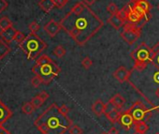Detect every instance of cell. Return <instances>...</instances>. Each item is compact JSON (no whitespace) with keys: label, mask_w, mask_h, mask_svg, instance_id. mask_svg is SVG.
<instances>
[{"label":"cell","mask_w":159,"mask_h":134,"mask_svg":"<svg viewBox=\"0 0 159 134\" xmlns=\"http://www.w3.org/2000/svg\"><path fill=\"white\" fill-rule=\"evenodd\" d=\"M59 24L79 46L85 45L104 25L98 15L84 1L76 3Z\"/></svg>","instance_id":"1"},{"label":"cell","mask_w":159,"mask_h":134,"mask_svg":"<svg viewBox=\"0 0 159 134\" xmlns=\"http://www.w3.org/2000/svg\"><path fill=\"white\" fill-rule=\"evenodd\" d=\"M41 134H65L73 125L68 114L56 103H52L34 122Z\"/></svg>","instance_id":"2"},{"label":"cell","mask_w":159,"mask_h":134,"mask_svg":"<svg viewBox=\"0 0 159 134\" xmlns=\"http://www.w3.org/2000/svg\"><path fill=\"white\" fill-rule=\"evenodd\" d=\"M32 72L42 79L43 85H48L59 75L61 68L50 56L42 54L37 59L36 64L33 66Z\"/></svg>","instance_id":"3"},{"label":"cell","mask_w":159,"mask_h":134,"mask_svg":"<svg viewBox=\"0 0 159 134\" xmlns=\"http://www.w3.org/2000/svg\"><path fill=\"white\" fill-rule=\"evenodd\" d=\"M19 47L27 55L29 60H35L47 48V43L36 33H30L19 44Z\"/></svg>","instance_id":"4"},{"label":"cell","mask_w":159,"mask_h":134,"mask_svg":"<svg viewBox=\"0 0 159 134\" xmlns=\"http://www.w3.org/2000/svg\"><path fill=\"white\" fill-rule=\"evenodd\" d=\"M130 56L134 61L133 70L143 72L152 63V49L145 42H142L130 53Z\"/></svg>","instance_id":"5"},{"label":"cell","mask_w":159,"mask_h":134,"mask_svg":"<svg viewBox=\"0 0 159 134\" xmlns=\"http://www.w3.org/2000/svg\"><path fill=\"white\" fill-rule=\"evenodd\" d=\"M152 110L153 109H148L141 101H136L128 109L135 123L140 121H149V119L152 115Z\"/></svg>","instance_id":"6"},{"label":"cell","mask_w":159,"mask_h":134,"mask_svg":"<svg viewBox=\"0 0 159 134\" xmlns=\"http://www.w3.org/2000/svg\"><path fill=\"white\" fill-rule=\"evenodd\" d=\"M141 25L126 22L123 26V31L121 32L120 36L129 45H133L141 35Z\"/></svg>","instance_id":"7"},{"label":"cell","mask_w":159,"mask_h":134,"mask_svg":"<svg viewBox=\"0 0 159 134\" xmlns=\"http://www.w3.org/2000/svg\"><path fill=\"white\" fill-rule=\"evenodd\" d=\"M117 123H119L125 130H129L132 127H134L135 121H134L130 112L128 110H125L124 112H121Z\"/></svg>","instance_id":"8"},{"label":"cell","mask_w":159,"mask_h":134,"mask_svg":"<svg viewBox=\"0 0 159 134\" xmlns=\"http://www.w3.org/2000/svg\"><path fill=\"white\" fill-rule=\"evenodd\" d=\"M131 71H128L125 67L124 66H121L119 68L112 73L113 77L121 84L123 83H125L129 80L130 76H131Z\"/></svg>","instance_id":"9"},{"label":"cell","mask_w":159,"mask_h":134,"mask_svg":"<svg viewBox=\"0 0 159 134\" xmlns=\"http://www.w3.org/2000/svg\"><path fill=\"white\" fill-rule=\"evenodd\" d=\"M130 3L137 7L139 10H140L144 15H145V21H149L150 19V10H151V5L147 1V0H131Z\"/></svg>","instance_id":"10"},{"label":"cell","mask_w":159,"mask_h":134,"mask_svg":"<svg viewBox=\"0 0 159 134\" xmlns=\"http://www.w3.org/2000/svg\"><path fill=\"white\" fill-rule=\"evenodd\" d=\"M121 112L119 109H117L116 107L112 106L111 104L108 103L106 105V110H105V115L107 117V119L111 123V124H115L118 121L119 115H120Z\"/></svg>","instance_id":"11"},{"label":"cell","mask_w":159,"mask_h":134,"mask_svg":"<svg viewBox=\"0 0 159 134\" xmlns=\"http://www.w3.org/2000/svg\"><path fill=\"white\" fill-rule=\"evenodd\" d=\"M61 25L59 23H57L56 21L54 20H50L45 25H44V30L45 32L51 37V38H54L57 33L61 30Z\"/></svg>","instance_id":"12"},{"label":"cell","mask_w":159,"mask_h":134,"mask_svg":"<svg viewBox=\"0 0 159 134\" xmlns=\"http://www.w3.org/2000/svg\"><path fill=\"white\" fill-rule=\"evenodd\" d=\"M11 116L12 112L0 99V127H2Z\"/></svg>","instance_id":"13"},{"label":"cell","mask_w":159,"mask_h":134,"mask_svg":"<svg viewBox=\"0 0 159 134\" xmlns=\"http://www.w3.org/2000/svg\"><path fill=\"white\" fill-rule=\"evenodd\" d=\"M16 33H17V30L15 28L10 27L8 29L0 31V38H1V39L4 40L5 42L10 43L12 40H14V38H15Z\"/></svg>","instance_id":"14"},{"label":"cell","mask_w":159,"mask_h":134,"mask_svg":"<svg viewBox=\"0 0 159 134\" xmlns=\"http://www.w3.org/2000/svg\"><path fill=\"white\" fill-rule=\"evenodd\" d=\"M106 105L101 99H97L93 105H92V112L97 115V116H101L102 114L105 113L106 110Z\"/></svg>","instance_id":"15"},{"label":"cell","mask_w":159,"mask_h":134,"mask_svg":"<svg viewBox=\"0 0 159 134\" xmlns=\"http://www.w3.org/2000/svg\"><path fill=\"white\" fill-rule=\"evenodd\" d=\"M108 23L116 30H120L121 27H123L125 24V21H123L120 16L118 14H114V15H111V17L108 19Z\"/></svg>","instance_id":"16"},{"label":"cell","mask_w":159,"mask_h":134,"mask_svg":"<svg viewBox=\"0 0 159 134\" xmlns=\"http://www.w3.org/2000/svg\"><path fill=\"white\" fill-rule=\"evenodd\" d=\"M109 103L111 104L112 106L116 107L117 109L121 110V109L125 106V99L121 94L117 93V94H115V95L110 99Z\"/></svg>","instance_id":"17"},{"label":"cell","mask_w":159,"mask_h":134,"mask_svg":"<svg viewBox=\"0 0 159 134\" xmlns=\"http://www.w3.org/2000/svg\"><path fill=\"white\" fill-rule=\"evenodd\" d=\"M152 65L159 71V42L153 45L152 48Z\"/></svg>","instance_id":"18"},{"label":"cell","mask_w":159,"mask_h":134,"mask_svg":"<svg viewBox=\"0 0 159 134\" xmlns=\"http://www.w3.org/2000/svg\"><path fill=\"white\" fill-rule=\"evenodd\" d=\"M149 129V126L146 121L136 122L134 124V134H146Z\"/></svg>","instance_id":"19"},{"label":"cell","mask_w":159,"mask_h":134,"mask_svg":"<svg viewBox=\"0 0 159 134\" xmlns=\"http://www.w3.org/2000/svg\"><path fill=\"white\" fill-rule=\"evenodd\" d=\"M39 6L43 12H45L47 13L50 12L55 7L53 0H40L39 3Z\"/></svg>","instance_id":"20"},{"label":"cell","mask_w":159,"mask_h":134,"mask_svg":"<svg viewBox=\"0 0 159 134\" xmlns=\"http://www.w3.org/2000/svg\"><path fill=\"white\" fill-rule=\"evenodd\" d=\"M11 53V47L7 42L0 39V60L5 58Z\"/></svg>","instance_id":"21"},{"label":"cell","mask_w":159,"mask_h":134,"mask_svg":"<svg viewBox=\"0 0 159 134\" xmlns=\"http://www.w3.org/2000/svg\"><path fill=\"white\" fill-rule=\"evenodd\" d=\"M10 27H12V23L7 16H3L2 18H0V29L5 30Z\"/></svg>","instance_id":"22"},{"label":"cell","mask_w":159,"mask_h":134,"mask_svg":"<svg viewBox=\"0 0 159 134\" xmlns=\"http://www.w3.org/2000/svg\"><path fill=\"white\" fill-rule=\"evenodd\" d=\"M30 102H31L32 105L35 107V109H39V107H41V106L43 105V103L45 102V100H44L39 95H37V96H35V97L31 99Z\"/></svg>","instance_id":"23"},{"label":"cell","mask_w":159,"mask_h":134,"mask_svg":"<svg viewBox=\"0 0 159 134\" xmlns=\"http://www.w3.org/2000/svg\"><path fill=\"white\" fill-rule=\"evenodd\" d=\"M35 110H36V109H35V107L32 105L31 102H26V103H25V104L22 106V112H23L24 113H25V114H31V113H34Z\"/></svg>","instance_id":"24"},{"label":"cell","mask_w":159,"mask_h":134,"mask_svg":"<svg viewBox=\"0 0 159 134\" xmlns=\"http://www.w3.org/2000/svg\"><path fill=\"white\" fill-rule=\"evenodd\" d=\"M66 49L62 46V45H57L54 50H53V53L56 57L58 58H62L65 54H66Z\"/></svg>","instance_id":"25"},{"label":"cell","mask_w":159,"mask_h":134,"mask_svg":"<svg viewBox=\"0 0 159 134\" xmlns=\"http://www.w3.org/2000/svg\"><path fill=\"white\" fill-rule=\"evenodd\" d=\"M107 12L111 14V15H114L117 14L119 12V9L117 7V5L113 2H111L108 6H107Z\"/></svg>","instance_id":"26"},{"label":"cell","mask_w":159,"mask_h":134,"mask_svg":"<svg viewBox=\"0 0 159 134\" xmlns=\"http://www.w3.org/2000/svg\"><path fill=\"white\" fill-rule=\"evenodd\" d=\"M93 65V61L89 56H85L83 60H82V66L85 70H89L91 68V66Z\"/></svg>","instance_id":"27"},{"label":"cell","mask_w":159,"mask_h":134,"mask_svg":"<svg viewBox=\"0 0 159 134\" xmlns=\"http://www.w3.org/2000/svg\"><path fill=\"white\" fill-rule=\"evenodd\" d=\"M68 132H69V134H83L84 133L83 129L77 125H72L70 127Z\"/></svg>","instance_id":"28"},{"label":"cell","mask_w":159,"mask_h":134,"mask_svg":"<svg viewBox=\"0 0 159 134\" xmlns=\"http://www.w3.org/2000/svg\"><path fill=\"white\" fill-rule=\"evenodd\" d=\"M117 14L120 16V18H121L123 21H125V22L126 23V22H127V6L125 5L121 11L118 12Z\"/></svg>","instance_id":"29"},{"label":"cell","mask_w":159,"mask_h":134,"mask_svg":"<svg viewBox=\"0 0 159 134\" xmlns=\"http://www.w3.org/2000/svg\"><path fill=\"white\" fill-rule=\"evenodd\" d=\"M41 84H43L42 79H41L40 77H39V76H37V75H35V76L32 78V80H31V85H32L34 87H39Z\"/></svg>","instance_id":"30"},{"label":"cell","mask_w":159,"mask_h":134,"mask_svg":"<svg viewBox=\"0 0 159 134\" xmlns=\"http://www.w3.org/2000/svg\"><path fill=\"white\" fill-rule=\"evenodd\" d=\"M29 30L31 31V33H37L39 30V28H40V26H39V25L37 23V22H32V23H30V25H29Z\"/></svg>","instance_id":"31"},{"label":"cell","mask_w":159,"mask_h":134,"mask_svg":"<svg viewBox=\"0 0 159 134\" xmlns=\"http://www.w3.org/2000/svg\"><path fill=\"white\" fill-rule=\"evenodd\" d=\"M53 2H54V5L57 9H63L66 3L68 2V0H53Z\"/></svg>","instance_id":"32"},{"label":"cell","mask_w":159,"mask_h":134,"mask_svg":"<svg viewBox=\"0 0 159 134\" xmlns=\"http://www.w3.org/2000/svg\"><path fill=\"white\" fill-rule=\"evenodd\" d=\"M25 39V34L23 33V32H20V31H18L17 30V33H16V35H15V38H14V40L16 41V42H18L19 44L24 40Z\"/></svg>","instance_id":"33"},{"label":"cell","mask_w":159,"mask_h":134,"mask_svg":"<svg viewBox=\"0 0 159 134\" xmlns=\"http://www.w3.org/2000/svg\"><path fill=\"white\" fill-rule=\"evenodd\" d=\"M8 6H9V4L6 0H0V13L4 12L8 8Z\"/></svg>","instance_id":"34"},{"label":"cell","mask_w":159,"mask_h":134,"mask_svg":"<svg viewBox=\"0 0 159 134\" xmlns=\"http://www.w3.org/2000/svg\"><path fill=\"white\" fill-rule=\"evenodd\" d=\"M39 95V96H40V97H41V98H42L44 100H45V101H46V100L48 99V98H49V94H48V93H46L45 91H42V92H40Z\"/></svg>","instance_id":"35"},{"label":"cell","mask_w":159,"mask_h":134,"mask_svg":"<svg viewBox=\"0 0 159 134\" xmlns=\"http://www.w3.org/2000/svg\"><path fill=\"white\" fill-rule=\"evenodd\" d=\"M108 133H109V134H119V130H118L116 127H112L110 128V130L108 131Z\"/></svg>","instance_id":"36"},{"label":"cell","mask_w":159,"mask_h":134,"mask_svg":"<svg viewBox=\"0 0 159 134\" xmlns=\"http://www.w3.org/2000/svg\"><path fill=\"white\" fill-rule=\"evenodd\" d=\"M82 1H84L87 6H92L93 4H95L97 0H82Z\"/></svg>","instance_id":"37"},{"label":"cell","mask_w":159,"mask_h":134,"mask_svg":"<svg viewBox=\"0 0 159 134\" xmlns=\"http://www.w3.org/2000/svg\"><path fill=\"white\" fill-rule=\"evenodd\" d=\"M0 134H11L10 131H8L5 127H3V126L2 127H0Z\"/></svg>","instance_id":"38"},{"label":"cell","mask_w":159,"mask_h":134,"mask_svg":"<svg viewBox=\"0 0 159 134\" xmlns=\"http://www.w3.org/2000/svg\"><path fill=\"white\" fill-rule=\"evenodd\" d=\"M155 97L159 99V86H158V88L155 90Z\"/></svg>","instance_id":"39"},{"label":"cell","mask_w":159,"mask_h":134,"mask_svg":"<svg viewBox=\"0 0 159 134\" xmlns=\"http://www.w3.org/2000/svg\"><path fill=\"white\" fill-rule=\"evenodd\" d=\"M101 134H109V133H108V132H102Z\"/></svg>","instance_id":"40"},{"label":"cell","mask_w":159,"mask_h":134,"mask_svg":"<svg viewBox=\"0 0 159 134\" xmlns=\"http://www.w3.org/2000/svg\"><path fill=\"white\" fill-rule=\"evenodd\" d=\"M158 10H159V5H158Z\"/></svg>","instance_id":"41"},{"label":"cell","mask_w":159,"mask_h":134,"mask_svg":"<svg viewBox=\"0 0 159 134\" xmlns=\"http://www.w3.org/2000/svg\"><path fill=\"white\" fill-rule=\"evenodd\" d=\"M155 134H159V133H155Z\"/></svg>","instance_id":"42"}]
</instances>
